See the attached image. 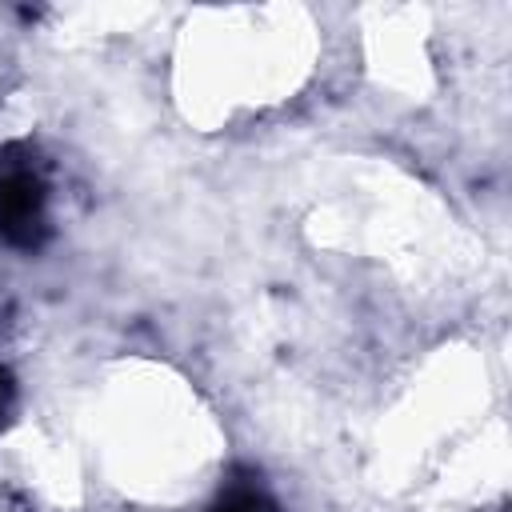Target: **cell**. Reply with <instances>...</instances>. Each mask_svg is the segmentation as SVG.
Wrapping results in <instances>:
<instances>
[{"instance_id":"cell-3","label":"cell","mask_w":512,"mask_h":512,"mask_svg":"<svg viewBox=\"0 0 512 512\" xmlns=\"http://www.w3.org/2000/svg\"><path fill=\"white\" fill-rule=\"evenodd\" d=\"M12 408H16V380H12L8 368H0V428L8 424Z\"/></svg>"},{"instance_id":"cell-1","label":"cell","mask_w":512,"mask_h":512,"mask_svg":"<svg viewBox=\"0 0 512 512\" xmlns=\"http://www.w3.org/2000/svg\"><path fill=\"white\" fill-rule=\"evenodd\" d=\"M0 240L20 252L48 240V188L28 148H4L0 156Z\"/></svg>"},{"instance_id":"cell-2","label":"cell","mask_w":512,"mask_h":512,"mask_svg":"<svg viewBox=\"0 0 512 512\" xmlns=\"http://www.w3.org/2000/svg\"><path fill=\"white\" fill-rule=\"evenodd\" d=\"M208 512H280V504L260 484H228Z\"/></svg>"}]
</instances>
